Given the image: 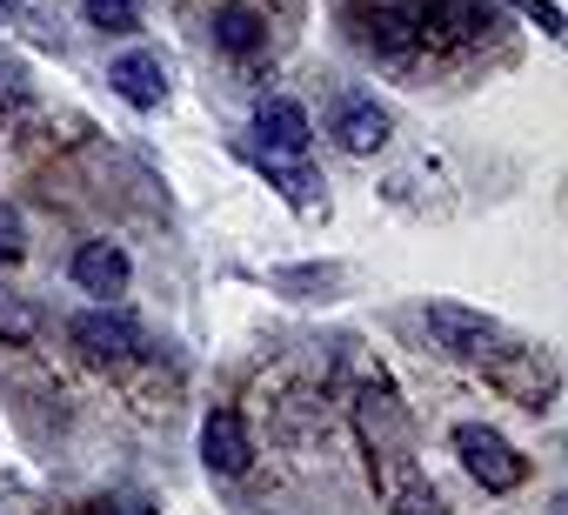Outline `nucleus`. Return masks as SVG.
Listing matches in <instances>:
<instances>
[{
	"label": "nucleus",
	"instance_id": "nucleus-16",
	"mask_svg": "<svg viewBox=\"0 0 568 515\" xmlns=\"http://www.w3.org/2000/svg\"><path fill=\"white\" fill-rule=\"evenodd\" d=\"M81 14H88V28H101V34H128L141 14H134V0H81Z\"/></svg>",
	"mask_w": 568,
	"mask_h": 515
},
{
	"label": "nucleus",
	"instance_id": "nucleus-17",
	"mask_svg": "<svg viewBox=\"0 0 568 515\" xmlns=\"http://www.w3.org/2000/svg\"><path fill=\"white\" fill-rule=\"evenodd\" d=\"M88 515H154V502L148 495H101Z\"/></svg>",
	"mask_w": 568,
	"mask_h": 515
},
{
	"label": "nucleus",
	"instance_id": "nucleus-15",
	"mask_svg": "<svg viewBox=\"0 0 568 515\" xmlns=\"http://www.w3.org/2000/svg\"><path fill=\"white\" fill-rule=\"evenodd\" d=\"M428 14H435V34L455 41V34H475L481 28V0H435Z\"/></svg>",
	"mask_w": 568,
	"mask_h": 515
},
{
	"label": "nucleus",
	"instance_id": "nucleus-11",
	"mask_svg": "<svg viewBox=\"0 0 568 515\" xmlns=\"http://www.w3.org/2000/svg\"><path fill=\"white\" fill-rule=\"evenodd\" d=\"M108 81H114V94H121L128 108H161V101H168V74H161V61H154L148 48L121 54V61L108 68Z\"/></svg>",
	"mask_w": 568,
	"mask_h": 515
},
{
	"label": "nucleus",
	"instance_id": "nucleus-1",
	"mask_svg": "<svg viewBox=\"0 0 568 515\" xmlns=\"http://www.w3.org/2000/svg\"><path fill=\"white\" fill-rule=\"evenodd\" d=\"M475 368L488 375L495 395H508V402H521V408H555V362H548L541 349H528V342L508 335V342H495Z\"/></svg>",
	"mask_w": 568,
	"mask_h": 515
},
{
	"label": "nucleus",
	"instance_id": "nucleus-8",
	"mask_svg": "<svg viewBox=\"0 0 568 515\" xmlns=\"http://www.w3.org/2000/svg\"><path fill=\"white\" fill-rule=\"evenodd\" d=\"M254 161H261V174L281 188V194H288V201H302V208H315L322 214V168L308 161V148H261L254 141Z\"/></svg>",
	"mask_w": 568,
	"mask_h": 515
},
{
	"label": "nucleus",
	"instance_id": "nucleus-3",
	"mask_svg": "<svg viewBox=\"0 0 568 515\" xmlns=\"http://www.w3.org/2000/svg\"><path fill=\"white\" fill-rule=\"evenodd\" d=\"M422 322H428V342L442 349V355H455V362H481L495 342H508V329L495 322V315H481V309H462V302H428L422 309Z\"/></svg>",
	"mask_w": 568,
	"mask_h": 515
},
{
	"label": "nucleus",
	"instance_id": "nucleus-4",
	"mask_svg": "<svg viewBox=\"0 0 568 515\" xmlns=\"http://www.w3.org/2000/svg\"><path fill=\"white\" fill-rule=\"evenodd\" d=\"M368 475H375V495H382L395 515H448V502H442L435 482L408 462V448H382V455H368Z\"/></svg>",
	"mask_w": 568,
	"mask_h": 515
},
{
	"label": "nucleus",
	"instance_id": "nucleus-14",
	"mask_svg": "<svg viewBox=\"0 0 568 515\" xmlns=\"http://www.w3.org/2000/svg\"><path fill=\"white\" fill-rule=\"evenodd\" d=\"M335 282H342V269H335V262H315V269H281V275H274V289H281V295H335Z\"/></svg>",
	"mask_w": 568,
	"mask_h": 515
},
{
	"label": "nucleus",
	"instance_id": "nucleus-9",
	"mask_svg": "<svg viewBox=\"0 0 568 515\" xmlns=\"http://www.w3.org/2000/svg\"><path fill=\"white\" fill-rule=\"evenodd\" d=\"M201 462H207L214 475H247V468H254V435H247V422H241L234 408H214V415L201 422Z\"/></svg>",
	"mask_w": 568,
	"mask_h": 515
},
{
	"label": "nucleus",
	"instance_id": "nucleus-2",
	"mask_svg": "<svg viewBox=\"0 0 568 515\" xmlns=\"http://www.w3.org/2000/svg\"><path fill=\"white\" fill-rule=\"evenodd\" d=\"M448 442H455L462 468H468L488 495H508V488H521V482H528V455H521L508 435H495V428H481V422H462Z\"/></svg>",
	"mask_w": 568,
	"mask_h": 515
},
{
	"label": "nucleus",
	"instance_id": "nucleus-19",
	"mask_svg": "<svg viewBox=\"0 0 568 515\" xmlns=\"http://www.w3.org/2000/svg\"><path fill=\"white\" fill-rule=\"evenodd\" d=\"M0 262H21V234H14V214L0 208Z\"/></svg>",
	"mask_w": 568,
	"mask_h": 515
},
{
	"label": "nucleus",
	"instance_id": "nucleus-13",
	"mask_svg": "<svg viewBox=\"0 0 568 515\" xmlns=\"http://www.w3.org/2000/svg\"><path fill=\"white\" fill-rule=\"evenodd\" d=\"M261 41H267V21L247 8V0H227V8L214 14V48H221V54L247 61V54H261Z\"/></svg>",
	"mask_w": 568,
	"mask_h": 515
},
{
	"label": "nucleus",
	"instance_id": "nucleus-5",
	"mask_svg": "<svg viewBox=\"0 0 568 515\" xmlns=\"http://www.w3.org/2000/svg\"><path fill=\"white\" fill-rule=\"evenodd\" d=\"M355 435H362V448H368V455H382V448H402V442H408V408H402V395H395L388 382H368V388L355 395Z\"/></svg>",
	"mask_w": 568,
	"mask_h": 515
},
{
	"label": "nucleus",
	"instance_id": "nucleus-7",
	"mask_svg": "<svg viewBox=\"0 0 568 515\" xmlns=\"http://www.w3.org/2000/svg\"><path fill=\"white\" fill-rule=\"evenodd\" d=\"M74 342L101 362H128V355H148V329L134 315H114V309H88L74 315Z\"/></svg>",
	"mask_w": 568,
	"mask_h": 515
},
{
	"label": "nucleus",
	"instance_id": "nucleus-6",
	"mask_svg": "<svg viewBox=\"0 0 568 515\" xmlns=\"http://www.w3.org/2000/svg\"><path fill=\"white\" fill-rule=\"evenodd\" d=\"M328 134H335L348 154H375V148L395 134V121H388V108H382L375 94H342V101L328 108Z\"/></svg>",
	"mask_w": 568,
	"mask_h": 515
},
{
	"label": "nucleus",
	"instance_id": "nucleus-12",
	"mask_svg": "<svg viewBox=\"0 0 568 515\" xmlns=\"http://www.w3.org/2000/svg\"><path fill=\"white\" fill-rule=\"evenodd\" d=\"M254 141H261V148H308V114H302V101L267 94V101L254 108Z\"/></svg>",
	"mask_w": 568,
	"mask_h": 515
},
{
	"label": "nucleus",
	"instance_id": "nucleus-18",
	"mask_svg": "<svg viewBox=\"0 0 568 515\" xmlns=\"http://www.w3.org/2000/svg\"><path fill=\"white\" fill-rule=\"evenodd\" d=\"M515 8L541 28V34H561V14H555V0H515Z\"/></svg>",
	"mask_w": 568,
	"mask_h": 515
},
{
	"label": "nucleus",
	"instance_id": "nucleus-20",
	"mask_svg": "<svg viewBox=\"0 0 568 515\" xmlns=\"http://www.w3.org/2000/svg\"><path fill=\"white\" fill-rule=\"evenodd\" d=\"M21 8H28V0H0V21H14Z\"/></svg>",
	"mask_w": 568,
	"mask_h": 515
},
{
	"label": "nucleus",
	"instance_id": "nucleus-10",
	"mask_svg": "<svg viewBox=\"0 0 568 515\" xmlns=\"http://www.w3.org/2000/svg\"><path fill=\"white\" fill-rule=\"evenodd\" d=\"M68 275H74V282H81V295H94V302H121V295H128V282H134L128 254H121V248H108V241L74 248V269H68Z\"/></svg>",
	"mask_w": 568,
	"mask_h": 515
}]
</instances>
